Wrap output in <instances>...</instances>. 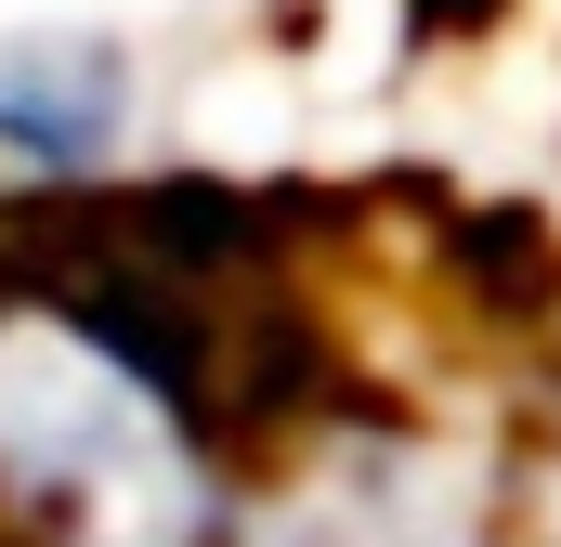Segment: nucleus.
Returning <instances> with one entry per match:
<instances>
[{"mask_svg": "<svg viewBox=\"0 0 561 547\" xmlns=\"http://www.w3.org/2000/svg\"><path fill=\"white\" fill-rule=\"evenodd\" d=\"M131 105V66L92 53V39H26L0 66V170L13 183H53V170H105Z\"/></svg>", "mask_w": 561, "mask_h": 547, "instance_id": "nucleus-1", "label": "nucleus"}]
</instances>
